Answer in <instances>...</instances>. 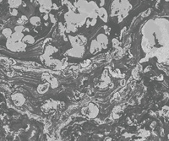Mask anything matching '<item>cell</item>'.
<instances>
[{"instance_id": "6da1fadb", "label": "cell", "mask_w": 169, "mask_h": 141, "mask_svg": "<svg viewBox=\"0 0 169 141\" xmlns=\"http://www.w3.org/2000/svg\"><path fill=\"white\" fill-rule=\"evenodd\" d=\"M41 3L45 4L46 6H50L51 5V1L50 0H41Z\"/></svg>"}]
</instances>
